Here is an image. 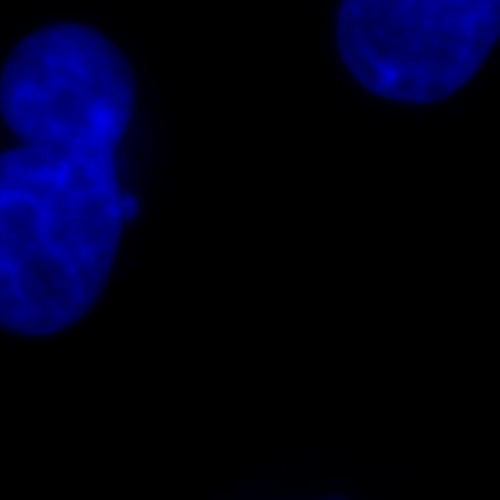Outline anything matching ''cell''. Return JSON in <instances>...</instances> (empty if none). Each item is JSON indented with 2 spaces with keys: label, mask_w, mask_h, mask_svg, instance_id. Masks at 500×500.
I'll return each instance as SVG.
<instances>
[{
  "label": "cell",
  "mask_w": 500,
  "mask_h": 500,
  "mask_svg": "<svg viewBox=\"0 0 500 500\" xmlns=\"http://www.w3.org/2000/svg\"><path fill=\"white\" fill-rule=\"evenodd\" d=\"M135 112V74L104 34L49 23L12 49L0 116V328L51 337L104 290L126 227L117 149Z\"/></svg>",
  "instance_id": "obj_1"
},
{
  "label": "cell",
  "mask_w": 500,
  "mask_h": 500,
  "mask_svg": "<svg viewBox=\"0 0 500 500\" xmlns=\"http://www.w3.org/2000/svg\"><path fill=\"white\" fill-rule=\"evenodd\" d=\"M500 35L497 0H348L337 43L366 90L401 104H434L471 81Z\"/></svg>",
  "instance_id": "obj_2"
},
{
  "label": "cell",
  "mask_w": 500,
  "mask_h": 500,
  "mask_svg": "<svg viewBox=\"0 0 500 500\" xmlns=\"http://www.w3.org/2000/svg\"><path fill=\"white\" fill-rule=\"evenodd\" d=\"M123 213H126V221H133L139 215V201L129 192H126L123 196Z\"/></svg>",
  "instance_id": "obj_3"
}]
</instances>
